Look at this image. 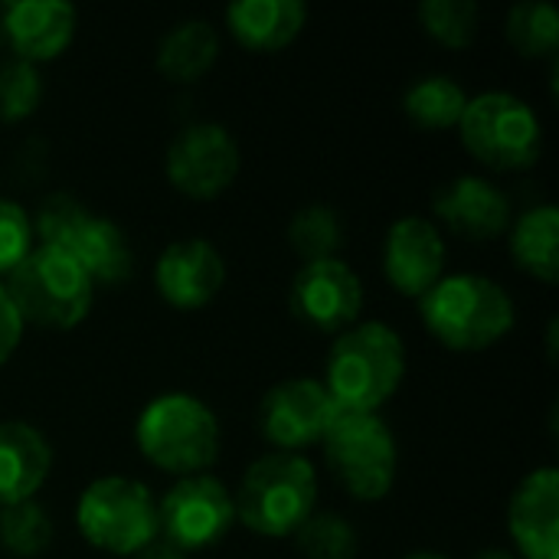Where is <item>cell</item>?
I'll return each instance as SVG.
<instances>
[{
	"label": "cell",
	"instance_id": "6da1fadb",
	"mask_svg": "<svg viewBox=\"0 0 559 559\" xmlns=\"http://www.w3.org/2000/svg\"><path fill=\"white\" fill-rule=\"evenodd\" d=\"M406 377V347L390 324L367 321L347 328L331 354L324 386L344 413H377Z\"/></svg>",
	"mask_w": 559,
	"mask_h": 559
},
{
	"label": "cell",
	"instance_id": "7a4b0ae2",
	"mask_svg": "<svg viewBox=\"0 0 559 559\" xmlns=\"http://www.w3.org/2000/svg\"><path fill=\"white\" fill-rule=\"evenodd\" d=\"M423 321L449 350H488L514 328V301L485 275H452L423 295Z\"/></svg>",
	"mask_w": 559,
	"mask_h": 559
},
{
	"label": "cell",
	"instance_id": "3957f363",
	"mask_svg": "<svg viewBox=\"0 0 559 559\" xmlns=\"http://www.w3.org/2000/svg\"><path fill=\"white\" fill-rule=\"evenodd\" d=\"M7 295L26 324L46 328V331H69L85 321L95 285L82 272V265L56 249V246H33L26 259L7 275Z\"/></svg>",
	"mask_w": 559,
	"mask_h": 559
},
{
	"label": "cell",
	"instance_id": "277c9868",
	"mask_svg": "<svg viewBox=\"0 0 559 559\" xmlns=\"http://www.w3.org/2000/svg\"><path fill=\"white\" fill-rule=\"evenodd\" d=\"M141 455L177 475H203L219 455V423L206 403L190 393H164L151 400L134 426Z\"/></svg>",
	"mask_w": 559,
	"mask_h": 559
},
{
	"label": "cell",
	"instance_id": "5b68a950",
	"mask_svg": "<svg viewBox=\"0 0 559 559\" xmlns=\"http://www.w3.org/2000/svg\"><path fill=\"white\" fill-rule=\"evenodd\" d=\"M236 521L262 537H295L318 504V475L295 452L259 459L233 495Z\"/></svg>",
	"mask_w": 559,
	"mask_h": 559
},
{
	"label": "cell",
	"instance_id": "8992f818",
	"mask_svg": "<svg viewBox=\"0 0 559 559\" xmlns=\"http://www.w3.org/2000/svg\"><path fill=\"white\" fill-rule=\"evenodd\" d=\"M33 233H39L43 246L69 252L92 285H121L131 275V246L124 233L66 193H56L43 203Z\"/></svg>",
	"mask_w": 559,
	"mask_h": 559
},
{
	"label": "cell",
	"instance_id": "52a82bcc",
	"mask_svg": "<svg viewBox=\"0 0 559 559\" xmlns=\"http://www.w3.org/2000/svg\"><path fill=\"white\" fill-rule=\"evenodd\" d=\"M75 524L95 550L134 557L157 540V501L141 481L121 475L98 478L82 491Z\"/></svg>",
	"mask_w": 559,
	"mask_h": 559
},
{
	"label": "cell",
	"instance_id": "ba28073f",
	"mask_svg": "<svg viewBox=\"0 0 559 559\" xmlns=\"http://www.w3.org/2000/svg\"><path fill=\"white\" fill-rule=\"evenodd\" d=\"M459 128L465 147L495 170H524L537 164L544 147L540 118L527 102L508 92L468 98Z\"/></svg>",
	"mask_w": 559,
	"mask_h": 559
},
{
	"label": "cell",
	"instance_id": "9c48e42d",
	"mask_svg": "<svg viewBox=\"0 0 559 559\" xmlns=\"http://www.w3.org/2000/svg\"><path fill=\"white\" fill-rule=\"evenodd\" d=\"M334 478L357 501H380L396 481V439L377 413H337L324 436Z\"/></svg>",
	"mask_w": 559,
	"mask_h": 559
},
{
	"label": "cell",
	"instance_id": "30bf717a",
	"mask_svg": "<svg viewBox=\"0 0 559 559\" xmlns=\"http://www.w3.org/2000/svg\"><path fill=\"white\" fill-rule=\"evenodd\" d=\"M236 524V504L223 481L213 475L180 478L157 501V537L177 550H210Z\"/></svg>",
	"mask_w": 559,
	"mask_h": 559
},
{
	"label": "cell",
	"instance_id": "8fae6325",
	"mask_svg": "<svg viewBox=\"0 0 559 559\" xmlns=\"http://www.w3.org/2000/svg\"><path fill=\"white\" fill-rule=\"evenodd\" d=\"M236 174L239 144L223 124H190L167 147V177L187 197L213 200L236 180Z\"/></svg>",
	"mask_w": 559,
	"mask_h": 559
},
{
	"label": "cell",
	"instance_id": "7c38bea8",
	"mask_svg": "<svg viewBox=\"0 0 559 559\" xmlns=\"http://www.w3.org/2000/svg\"><path fill=\"white\" fill-rule=\"evenodd\" d=\"M337 403L318 380H285L265 393L259 406L262 436L278 445V452H301L324 442L331 423L337 419Z\"/></svg>",
	"mask_w": 559,
	"mask_h": 559
},
{
	"label": "cell",
	"instance_id": "4fadbf2b",
	"mask_svg": "<svg viewBox=\"0 0 559 559\" xmlns=\"http://www.w3.org/2000/svg\"><path fill=\"white\" fill-rule=\"evenodd\" d=\"M360 308H364V285L357 272L337 255L321 262H305V269L292 282L295 318L318 331L354 328Z\"/></svg>",
	"mask_w": 559,
	"mask_h": 559
},
{
	"label": "cell",
	"instance_id": "5bb4252c",
	"mask_svg": "<svg viewBox=\"0 0 559 559\" xmlns=\"http://www.w3.org/2000/svg\"><path fill=\"white\" fill-rule=\"evenodd\" d=\"M383 269L400 295L423 298L445 269L442 233L423 216H403L390 226L383 246Z\"/></svg>",
	"mask_w": 559,
	"mask_h": 559
},
{
	"label": "cell",
	"instance_id": "9a60e30c",
	"mask_svg": "<svg viewBox=\"0 0 559 559\" xmlns=\"http://www.w3.org/2000/svg\"><path fill=\"white\" fill-rule=\"evenodd\" d=\"M226 282V262L206 239H180L167 246L154 265L157 295L174 308L210 305Z\"/></svg>",
	"mask_w": 559,
	"mask_h": 559
},
{
	"label": "cell",
	"instance_id": "2e32d148",
	"mask_svg": "<svg viewBox=\"0 0 559 559\" xmlns=\"http://www.w3.org/2000/svg\"><path fill=\"white\" fill-rule=\"evenodd\" d=\"M75 33V7L62 0H16L0 10V36L23 62L56 59Z\"/></svg>",
	"mask_w": 559,
	"mask_h": 559
},
{
	"label": "cell",
	"instance_id": "e0dca14e",
	"mask_svg": "<svg viewBox=\"0 0 559 559\" xmlns=\"http://www.w3.org/2000/svg\"><path fill=\"white\" fill-rule=\"evenodd\" d=\"M508 527L524 559H559L557 468H540L521 481L508 508Z\"/></svg>",
	"mask_w": 559,
	"mask_h": 559
},
{
	"label": "cell",
	"instance_id": "ac0fdd59",
	"mask_svg": "<svg viewBox=\"0 0 559 559\" xmlns=\"http://www.w3.org/2000/svg\"><path fill=\"white\" fill-rule=\"evenodd\" d=\"M436 213L465 239H498L511 223V200L498 183L468 174L439 190Z\"/></svg>",
	"mask_w": 559,
	"mask_h": 559
},
{
	"label": "cell",
	"instance_id": "d6986e66",
	"mask_svg": "<svg viewBox=\"0 0 559 559\" xmlns=\"http://www.w3.org/2000/svg\"><path fill=\"white\" fill-rule=\"evenodd\" d=\"M52 468V449L39 429L20 419L0 423V508L33 501Z\"/></svg>",
	"mask_w": 559,
	"mask_h": 559
},
{
	"label": "cell",
	"instance_id": "ffe728a7",
	"mask_svg": "<svg viewBox=\"0 0 559 559\" xmlns=\"http://www.w3.org/2000/svg\"><path fill=\"white\" fill-rule=\"evenodd\" d=\"M308 20V7L301 0H236L226 10V23L233 36L255 52L285 49Z\"/></svg>",
	"mask_w": 559,
	"mask_h": 559
},
{
	"label": "cell",
	"instance_id": "44dd1931",
	"mask_svg": "<svg viewBox=\"0 0 559 559\" xmlns=\"http://www.w3.org/2000/svg\"><path fill=\"white\" fill-rule=\"evenodd\" d=\"M219 56V33L206 20H183L164 33L157 46V69L170 82H197Z\"/></svg>",
	"mask_w": 559,
	"mask_h": 559
},
{
	"label": "cell",
	"instance_id": "7402d4cb",
	"mask_svg": "<svg viewBox=\"0 0 559 559\" xmlns=\"http://www.w3.org/2000/svg\"><path fill=\"white\" fill-rule=\"evenodd\" d=\"M511 252L518 265L540 278V282H557L559 278V213L557 206L544 203L527 210L514 233H511Z\"/></svg>",
	"mask_w": 559,
	"mask_h": 559
},
{
	"label": "cell",
	"instance_id": "603a6c76",
	"mask_svg": "<svg viewBox=\"0 0 559 559\" xmlns=\"http://www.w3.org/2000/svg\"><path fill=\"white\" fill-rule=\"evenodd\" d=\"M465 105H468V95L452 75H423L403 95L406 115L426 131L455 128L465 115Z\"/></svg>",
	"mask_w": 559,
	"mask_h": 559
},
{
	"label": "cell",
	"instance_id": "cb8c5ba5",
	"mask_svg": "<svg viewBox=\"0 0 559 559\" xmlns=\"http://www.w3.org/2000/svg\"><path fill=\"white\" fill-rule=\"evenodd\" d=\"M504 36L527 59L554 56L559 46L557 7L547 0H524L518 7H511L508 23H504Z\"/></svg>",
	"mask_w": 559,
	"mask_h": 559
},
{
	"label": "cell",
	"instance_id": "d4e9b609",
	"mask_svg": "<svg viewBox=\"0 0 559 559\" xmlns=\"http://www.w3.org/2000/svg\"><path fill=\"white\" fill-rule=\"evenodd\" d=\"M49 544H52V521L39 504L23 501V504L0 508V547L10 557H39L49 550Z\"/></svg>",
	"mask_w": 559,
	"mask_h": 559
},
{
	"label": "cell",
	"instance_id": "484cf974",
	"mask_svg": "<svg viewBox=\"0 0 559 559\" xmlns=\"http://www.w3.org/2000/svg\"><path fill=\"white\" fill-rule=\"evenodd\" d=\"M341 233H344V226H341L337 210L314 203L292 216L288 242L305 262H321V259H334V252L341 246Z\"/></svg>",
	"mask_w": 559,
	"mask_h": 559
},
{
	"label": "cell",
	"instance_id": "4316f807",
	"mask_svg": "<svg viewBox=\"0 0 559 559\" xmlns=\"http://www.w3.org/2000/svg\"><path fill=\"white\" fill-rule=\"evenodd\" d=\"M478 3L475 0H426L419 3V23L445 46H468L478 33Z\"/></svg>",
	"mask_w": 559,
	"mask_h": 559
},
{
	"label": "cell",
	"instance_id": "83f0119b",
	"mask_svg": "<svg viewBox=\"0 0 559 559\" xmlns=\"http://www.w3.org/2000/svg\"><path fill=\"white\" fill-rule=\"evenodd\" d=\"M295 540L308 559H354L360 547L357 531L341 514H311Z\"/></svg>",
	"mask_w": 559,
	"mask_h": 559
},
{
	"label": "cell",
	"instance_id": "f1b7e54d",
	"mask_svg": "<svg viewBox=\"0 0 559 559\" xmlns=\"http://www.w3.org/2000/svg\"><path fill=\"white\" fill-rule=\"evenodd\" d=\"M39 98H43V82L29 62L16 59V62L0 66V118L3 121H20L33 115Z\"/></svg>",
	"mask_w": 559,
	"mask_h": 559
},
{
	"label": "cell",
	"instance_id": "f546056e",
	"mask_svg": "<svg viewBox=\"0 0 559 559\" xmlns=\"http://www.w3.org/2000/svg\"><path fill=\"white\" fill-rule=\"evenodd\" d=\"M33 249V219L16 200L0 197V275H10Z\"/></svg>",
	"mask_w": 559,
	"mask_h": 559
},
{
	"label": "cell",
	"instance_id": "4dcf8cb0",
	"mask_svg": "<svg viewBox=\"0 0 559 559\" xmlns=\"http://www.w3.org/2000/svg\"><path fill=\"white\" fill-rule=\"evenodd\" d=\"M20 337H23V321H20V314L13 308L7 288L0 285V367L13 357Z\"/></svg>",
	"mask_w": 559,
	"mask_h": 559
},
{
	"label": "cell",
	"instance_id": "1f68e13d",
	"mask_svg": "<svg viewBox=\"0 0 559 559\" xmlns=\"http://www.w3.org/2000/svg\"><path fill=\"white\" fill-rule=\"evenodd\" d=\"M131 559H187V554L177 550L174 544H167L164 537H157V540H151L144 550H138Z\"/></svg>",
	"mask_w": 559,
	"mask_h": 559
},
{
	"label": "cell",
	"instance_id": "d6a6232c",
	"mask_svg": "<svg viewBox=\"0 0 559 559\" xmlns=\"http://www.w3.org/2000/svg\"><path fill=\"white\" fill-rule=\"evenodd\" d=\"M475 559H514L511 554H504V550H485V554H478Z\"/></svg>",
	"mask_w": 559,
	"mask_h": 559
},
{
	"label": "cell",
	"instance_id": "836d02e7",
	"mask_svg": "<svg viewBox=\"0 0 559 559\" xmlns=\"http://www.w3.org/2000/svg\"><path fill=\"white\" fill-rule=\"evenodd\" d=\"M406 559H445L442 554H429V550H419V554H409Z\"/></svg>",
	"mask_w": 559,
	"mask_h": 559
}]
</instances>
